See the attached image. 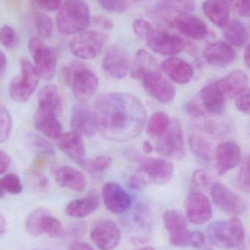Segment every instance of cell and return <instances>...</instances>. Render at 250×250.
<instances>
[{
    "label": "cell",
    "instance_id": "cell-26",
    "mask_svg": "<svg viewBox=\"0 0 250 250\" xmlns=\"http://www.w3.org/2000/svg\"><path fill=\"white\" fill-rule=\"evenodd\" d=\"M101 204V198L96 191L89 192L86 196L74 200L67 204L65 212L69 217L82 218L95 212Z\"/></svg>",
    "mask_w": 250,
    "mask_h": 250
},
{
    "label": "cell",
    "instance_id": "cell-3",
    "mask_svg": "<svg viewBox=\"0 0 250 250\" xmlns=\"http://www.w3.org/2000/svg\"><path fill=\"white\" fill-rule=\"evenodd\" d=\"M62 78L71 87L76 99L85 102L94 96L99 87V79L82 62L71 63L62 70Z\"/></svg>",
    "mask_w": 250,
    "mask_h": 250
},
{
    "label": "cell",
    "instance_id": "cell-12",
    "mask_svg": "<svg viewBox=\"0 0 250 250\" xmlns=\"http://www.w3.org/2000/svg\"><path fill=\"white\" fill-rule=\"evenodd\" d=\"M211 197L214 204L228 214L239 215L246 211V203L242 197L223 184H214L211 187Z\"/></svg>",
    "mask_w": 250,
    "mask_h": 250
},
{
    "label": "cell",
    "instance_id": "cell-59",
    "mask_svg": "<svg viewBox=\"0 0 250 250\" xmlns=\"http://www.w3.org/2000/svg\"><path fill=\"white\" fill-rule=\"evenodd\" d=\"M7 57L3 51L0 50V76L4 74L7 67Z\"/></svg>",
    "mask_w": 250,
    "mask_h": 250
},
{
    "label": "cell",
    "instance_id": "cell-27",
    "mask_svg": "<svg viewBox=\"0 0 250 250\" xmlns=\"http://www.w3.org/2000/svg\"><path fill=\"white\" fill-rule=\"evenodd\" d=\"M56 182L61 188L78 192H83L87 186V180L84 174L70 166H64L57 170Z\"/></svg>",
    "mask_w": 250,
    "mask_h": 250
},
{
    "label": "cell",
    "instance_id": "cell-44",
    "mask_svg": "<svg viewBox=\"0 0 250 250\" xmlns=\"http://www.w3.org/2000/svg\"><path fill=\"white\" fill-rule=\"evenodd\" d=\"M237 185L242 190L250 192V156L242 163L237 176Z\"/></svg>",
    "mask_w": 250,
    "mask_h": 250
},
{
    "label": "cell",
    "instance_id": "cell-33",
    "mask_svg": "<svg viewBox=\"0 0 250 250\" xmlns=\"http://www.w3.org/2000/svg\"><path fill=\"white\" fill-rule=\"evenodd\" d=\"M189 145L193 154L204 162L211 161L213 148L207 138L198 133H192L189 136Z\"/></svg>",
    "mask_w": 250,
    "mask_h": 250
},
{
    "label": "cell",
    "instance_id": "cell-18",
    "mask_svg": "<svg viewBox=\"0 0 250 250\" xmlns=\"http://www.w3.org/2000/svg\"><path fill=\"white\" fill-rule=\"evenodd\" d=\"M185 211L189 221L195 225L208 222L212 216V208L208 198L199 192H192L185 201Z\"/></svg>",
    "mask_w": 250,
    "mask_h": 250
},
{
    "label": "cell",
    "instance_id": "cell-29",
    "mask_svg": "<svg viewBox=\"0 0 250 250\" xmlns=\"http://www.w3.org/2000/svg\"><path fill=\"white\" fill-rule=\"evenodd\" d=\"M34 123L35 128L48 138L58 139L62 134L61 123L55 113L38 108Z\"/></svg>",
    "mask_w": 250,
    "mask_h": 250
},
{
    "label": "cell",
    "instance_id": "cell-36",
    "mask_svg": "<svg viewBox=\"0 0 250 250\" xmlns=\"http://www.w3.org/2000/svg\"><path fill=\"white\" fill-rule=\"evenodd\" d=\"M23 184L20 178L14 173H7L0 179V200L6 194L19 195L23 191Z\"/></svg>",
    "mask_w": 250,
    "mask_h": 250
},
{
    "label": "cell",
    "instance_id": "cell-31",
    "mask_svg": "<svg viewBox=\"0 0 250 250\" xmlns=\"http://www.w3.org/2000/svg\"><path fill=\"white\" fill-rule=\"evenodd\" d=\"M38 108L58 115L62 108V101L58 88L53 84L42 86L38 94Z\"/></svg>",
    "mask_w": 250,
    "mask_h": 250
},
{
    "label": "cell",
    "instance_id": "cell-24",
    "mask_svg": "<svg viewBox=\"0 0 250 250\" xmlns=\"http://www.w3.org/2000/svg\"><path fill=\"white\" fill-rule=\"evenodd\" d=\"M162 69L175 83L185 84L193 77L194 70L191 64L179 57H171L162 63Z\"/></svg>",
    "mask_w": 250,
    "mask_h": 250
},
{
    "label": "cell",
    "instance_id": "cell-52",
    "mask_svg": "<svg viewBox=\"0 0 250 250\" xmlns=\"http://www.w3.org/2000/svg\"><path fill=\"white\" fill-rule=\"evenodd\" d=\"M38 7L48 11H54L60 8L62 0H32Z\"/></svg>",
    "mask_w": 250,
    "mask_h": 250
},
{
    "label": "cell",
    "instance_id": "cell-62",
    "mask_svg": "<svg viewBox=\"0 0 250 250\" xmlns=\"http://www.w3.org/2000/svg\"><path fill=\"white\" fill-rule=\"evenodd\" d=\"M6 222L4 217L0 214V236H2L5 232Z\"/></svg>",
    "mask_w": 250,
    "mask_h": 250
},
{
    "label": "cell",
    "instance_id": "cell-57",
    "mask_svg": "<svg viewBox=\"0 0 250 250\" xmlns=\"http://www.w3.org/2000/svg\"><path fill=\"white\" fill-rule=\"evenodd\" d=\"M68 250H95L90 245L83 242H76L72 244Z\"/></svg>",
    "mask_w": 250,
    "mask_h": 250
},
{
    "label": "cell",
    "instance_id": "cell-39",
    "mask_svg": "<svg viewBox=\"0 0 250 250\" xmlns=\"http://www.w3.org/2000/svg\"><path fill=\"white\" fill-rule=\"evenodd\" d=\"M35 26L37 32L42 38H51L54 32L52 19L45 13H38L35 16Z\"/></svg>",
    "mask_w": 250,
    "mask_h": 250
},
{
    "label": "cell",
    "instance_id": "cell-13",
    "mask_svg": "<svg viewBox=\"0 0 250 250\" xmlns=\"http://www.w3.org/2000/svg\"><path fill=\"white\" fill-rule=\"evenodd\" d=\"M91 240L101 250L115 249L121 240V233L114 222L102 219L95 223L90 233Z\"/></svg>",
    "mask_w": 250,
    "mask_h": 250
},
{
    "label": "cell",
    "instance_id": "cell-42",
    "mask_svg": "<svg viewBox=\"0 0 250 250\" xmlns=\"http://www.w3.org/2000/svg\"><path fill=\"white\" fill-rule=\"evenodd\" d=\"M0 42L7 48H14L19 42V37L17 32L11 26H3L0 29Z\"/></svg>",
    "mask_w": 250,
    "mask_h": 250
},
{
    "label": "cell",
    "instance_id": "cell-14",
    "mask_svg": "<svg viewBox=\"0 0 250 250\" xmlns=\"http://www.w3.org/2000/svg\"><path fill=\"white\" fill-rule=\"evenodd\" d=\"M142 82L146 92L153 99L163 104L173 102L176 96V88L160 71L148 75Z\"/></svg>",
    "mask_w": 250,
    "mask_h": 250
},
{
    "label": "cell",
    "instance_id": "cell-55",
    "mask_svg": "<svg viewBox=\"0 0 250 250\" xmlns=\"http://www.w3.org/2000/svg\"><path fill=\"white\" fill-rule=\"evenodd\" d=\"M11 163L10 156L3 151H0V176L7 171Z\"/></svg>",
    "mask_w": 250,
    "mask_h": 250
},
{
    "label": "cell",
    "instance_id": "cell-53",
    "mask_svg": "<svg viewBox=\"0 0 250 250\" xmlns=\"http://www.w3.org/2000/svg\"><path fill=\"white\" fill-rule=\"evenodd\" d=\"M128 186L134 189H141L146 186V183L143 179L142 176L136 171L129 176L127 182Z\"/></svg>",
    "mask_w": 250,
    "mask_h": 250
},
{
    "label": "cell",
    "instance_id": "cell-10",
    "mask_svg": "<svg viewBox=\"0 0 250 250\" xmlns=\"http://www.w3.org/2000/svg\"><path fill=\"white\" fill-rule=\"evenodd\" d=\"M143 41L153 52L163 56L176 55L183 51L185 46V42L180 37L166 31L157 30L153 26Z\"/></svg>",
    "mask_w": 250,
    "mask_h": 250
},
{
    "label": "cell",
    "instance_id": "cell-6",
    "mask_svg": "<svg viewBox=\"0 0 250 250\" xmlns=\"http://www.w3.org/2000/svg\"><path fill=\"white\" fill-rule=\"evenodd\" d=\"M28 48L33 60L34 66L40 79L51 80L55 76L57 60L55 52L38 37H32Z\"/></svg>",
    "mask_w": 250,
    "mask_h": 250
},
{
    "label": "cell",
    "instance_id": "cell-38",
    "mask_svg": "<svg viewBox=\"0 0 250 250\" xmlns=\"http://www.w3.org/2000/svg\"><path fill=\"white\" fill-rule=\"evenodd\" d=\"M171 10L166 8L161 4L153 6L149 10V16L152 20L160 26H170L172 27L173 23V15L170 13Z\"/></svg>",
    "mask_w": 250,
    "mask_h": 250
},
{
    "label": "cell",
    "instance_id": "cell-51",
    "mask_svg": "<svg viewBox=\"0 0 250 250\" xmlns=\"http://www.w3.org/2000/svg\"><path fill=\"white\" fill-rule=\"evenodd\" d=\"M132 27L135 35L143 41L147 32L152 27V25L144 19H138L134 21Z\"/></svg>",
    "mask_w": 250,
    "mask_h": 250
},
{
    "label": "cell",
    "instance_id": "cell-64",
    "mask_svg": "<svg viewBox=\"0 0 250 250\" xmlns=\"http://www.w3.org/2000/svg\"><path fill=\"white\" fill-rule=\"evenodd\" d=\"M134 2H138V1H144V0H132Z\"/></svg>",
    "mask_w": 250,
    "mask_h": 250
},
{
    "label": "cell",
    "instance_id": "cell-34",
    "mask_svg": "<svg viewBox=\"0 0 250 250\" xmlns=\"http://www.w3.org/2000/svg\"><path fill=\"white\" fill-rule=\"evenodd\" d=\"M170 120L163 111H157L150 117L147 125V133L153 138H160L168 128Z\"/></svg>",
    "mask_w": 250,
    "mask_h": 250
},
{
    "label": "cell",
    "instance_id": "cell-17",
    "mask_svg": "<svg viewBox=\"0 0 250 250\" xmlns=\"http://www.w3.org/2000/svg\"><path fill=\"white\" fill-rule=\"evenodd\" d=\"M102 67L113 79H124L130 69L129 54L121 47H111L104 57Z\"/></svg>",
    "mask_w": 250,
    "mask_h": 250
},
{
    "label": "cell",
    "instance_id": "cell-7",
    "mask_svg": "<svg viewBox=\"0 0 250 250\" xmlns=\"http://www.w3.org/2000/svg\"><path fill=\"white\" fill-rule=\"evenodd\" d=\"M155 149L157 154L166 158L178 160L185 157V135L179 120H170L167 130L157 141Z\"/></svg>",
    "mask_w": 250,
    "mask_h": 250
},
{
    "label": "cell",
    "instance_id": "cell-2",
    "mask_svg": "<svg viewBox=\"0 0 250 250\" xmlns=\"http://www.w3.org/2000/svg\"><path fill=\"white\" fill-rule=\"evenodd\" d=\"M57 29L64 35L83 32L90 24V10L86 0H65L59 8Z\"/></svg>",
    "mask_w": 250,
    "mask_h": 250
},
{
    "label": "cell",
    "instance_id": "cell-41",
    "mask_svg": "<svg viewBox=\"0 0 250 250\" xmlns=\"http://www.w3.org/2000/svg\"><path fill=\"white\" fill-rule=\"evenodd\" d=\"M42 233H46L51 238H56L61 233L62 224L58 219L50 214L49 211L43 216L41 223Z\"/></svg>",
    "mask_w": 250,
    "mask_h": 250
},
{
    "label": "cell",
    "instance_id": "cell-54",
    "mask_svg": "<svg viewBox=\"0 0 250 250\" xmlns=\"http://www.w3.org/2000/svg\"><path fill=\"white\" fill-rule=\"evenodd\" d=\"M94 24L101 29H104V30H109V29H113L114 27V23L111 19L105 16H95L92 19Z\"/></svg>",
    "mask_w": 250,
    "mask_h": 250
},
{
    "label": "cell",
    "instance_id": "cell-15",
    "mask_svg": "<svg viewBox=\"0 0 250 250\" xmlns=\"http://www.w3.org/2000/svg\"><path fill=\"white\" fill-rule=\"evenodd\" d=\"M103 200L108 211L114 214H122L130 208V195L117 182H106L103 187Z\"/></svg>",
    "mask_w": 250,
    "mask_h": 250
},
{
    "label": "cell",
    "instance_id": "cell-63",
    "mask_svg": "<svg viewBox=\"0 0 250 250\" xmlns=\"http://www.w3.org/2000/svg\"><path fill=\"white\" fill-rule=\"evenodd\" d=\"M135 250H155L154 248H150V247H145V248H139Z\"/></svg>",
    "mask_w": 250,
    "mask_h": 250
},
{
    "label": "cell",
    "instance_id": "cell-48",
    "mask_svg": "<svg viewBox=\"0 0 250 250\" xmlns=\"http://www.w3.org/2000/svg\"><path fill=\"white\" fill-rule=\"evenodd\" d=\"M210 178L206 171L198 169L192 173V185L195 188H205L209 185Z\"/></svg>",
    "mask_w": 250,
    "mask_h": 250
},
{
    "label": "cell",
    "instance_id": "cell-23",
    "mask_svg": "<svg viewBox=\"0 0 250 250\" xmlns=\"http://www.w3.org/2000/svg\"><path fill=\"white\" fill-rule=\"evenodd\" d=\"M204 112L211 114L222 113L226 107L227 100L217 86L216 82H211L204 86L198 98Z\"/></svg>",
    "mask_w": 250,
    "mask_h": 250
},
{
    "label": "cell",
    "instance_id": "cell-61",
    "mask_svg": "<svg viewBox=\"0 0 250 250\" xmlns=\"http://www.w3.org/2000/svg\"><path fill=\"white\" fill-rule=\"evenodd\" d=\"M244 60L247 67L250 70V43L247 45L245 48V54H244Z\"/></svg>",
    "mask_w": 250,
    "mask_h": 250
},
{
    "label": "cell",
    "instance_id": "cell-35",
    "mask_svg": "<svg viewBox=\"0 0 250 250\" xmlns=\"http://www.w3.org/2000/svg\"><path fill=\"white\" fill-rule=\"evenodd\" d=\"M26 144L29 149L38 155H53L55 153L54 147L45 138L33 132L26 135Z\"/></svg>",
    "mask_w": 250,
    "mask_h": 250
},
{
    "label": "cell",
    "instance_id": "cell-1",
    "mask_svg": "<svg viewBox=\"0 0 250 250\" xmlns=\"http://www.w3.org/2000/svg\"><path fill=\"white\" fill-rule=\"evenodd\" d=\"M93 111L97 129L104 138L114 142H127L138 138L146 120L141 101L125 92L101 95Z\"/></svg>",
    "mask_w": 250,
    "mask_h": 250
},
{
    "label": "cell",
    "instance_id": "cell-4",
    "mask_svg": "<svg viewBox=\"0 0 250 250\" xmlns=\"http://www.w3.org/2000/svg\"><path fill=\"white\" fill-rule=\"evenodd\" d=\"M207 235L211 245L221 249H239L245 238L243 223L239 219L217 221L208 225Z\"/></svg>",
    "mask_w": 250,
    "mask_h": 250
},
{
    "label": "cell",
    "instance_id": "cell-47",
    "mask_svg": "<svg viewBox=\"0 0 250 250\" xmlns=\"http://www.w3.org/2000/svg\"><path fill=\"white\" fill-rule=\"evenodd\" d=\"M235 105L238 111L245 114H250V89H246L239 92L235 97Z\"/></svg>",
    "mask_w": 250,
    "mask_h": 250
},
{
    "label": "cell",
    "instance_id": "cell-22",
    "mask_svg": "<svg viewBox=\"0 0 250 250\" xmlns=\"http://www.w3.org/2000/svg\"><path fill=\"white\" fill-rule=\"evenodd\" d=\"M204 56L211 65L225 67L234 62L237 54L230 44L218 41L207 45L204 49Z\"/></svg>",
    "mask_w": 250,
    "mask_h": 250
},
{
    "label": "cell",
    "instance_id": "cell-16",
    "mask_svg": "<svg viewBox=\"0 0 250 250\" xmlns=\"http://www.w3.org/2000/svg\"><path fill=\"white\" fill-rule=\"evenodd\" d=\"M70 126L72 131L83 136L91 138L96 133L94 111L88 104L81 102L76 104L72 110L70 117Z\"/></svg>",
    "mask_w": 250,
    "mask_h": 250
},
{
    "label": "cell",
    "instance_id": "cell-60",
    "mask_svg": "<svg viewBox=\"0 0 250 250\" xmlns=\"http://www.w3.org/2000/svg\"><path fill=\"white\" fill-rule=\"evenodd\" d=\"M143 150H144V152L145 153V154H149L154 151V146H153L151 142L146 141H144V144H143Z\"/></svg>",
    "mask_w": 250,
    "mask_h": 250
},
{
    "label": "cell",
    "instance_id": "cell-58",
    "mask_svg": "<svg viewBox=\"0 0 250 250\" xmlns=\"http://www.w3.org/2000/svg\"><path fill=\"white\" fill-rule=\"evenodd\" d=\"M241 15L245 17L250 18V0L242 1Z\"/></svg>",
    "mask_w": 250,
    "mask_h": 250
},
{
    "label": "cell",
    "instance_id": "cell-50",
    "mask_svg": "<svg viewBox=\"0 0 250 250\" xmlns=\"http://www.w3.org/2000/svg\"><path fill=\"white\" fill-rule=\"evenodd\" d=\"M31 181L34 188L38 190H45L48 187V180L46 176L38 171L33 170L30 175Z\"/></svg>",
    "mask_w": 250,
    "mask_h": 250
},
{
    "label": "cell",
    "instance_id": "cell-49",
    "mask_svg": "<svg viewBox=\"0 0 250 250\" xmlns=\"http://www.w3.org/2000/svg\"><path fill=\"white\" fill-rule=\"evenodd\" d=\"M189 245H192L195 249L199 250H213L212 248L207 245L205 236L200 231H193L190 233Z\"/></svg>",
    "mask_w": 250,
    "mask_h": 250
},
{
    "label": "cell",
    "instance_id": "cell-11",
    "mask_svg": "<svg viewBox=\"0 0 250 250\" xmlns=\"http://www.w3.org/2000/svg\"><path fill=\"white\" fill-rule=\"evenodd\" d=\"M163 219L170 244L177 248L188 246L190 232L184 214L178 210H168L164 213Z\"/></svg>",
    "mask_w": 250,
    "mask_h": 250
},
{
    "label": "cell",
    "instance_id": "cell-9",
    "mask_svg": "<svg viewBox=\"0 0 250 250\" xmlns=\"http://www.w3.org/2000/svg\"><path fill=\"white\" fill-rule=\"evenodd\" d=\"M136 172L142 176L146 185H162L171 180L174 166L170 161L154 157H139L137 159Z\"/></svg>",
    "mask_w": 250,
    "mask_h": 250
},
{
    "label": "cell",
    "instance_id": "cell-56",
    "mask_svg": "<svg viewBox=\"0 0 250 250\" xmlns=\"http://www.w3.org/2000/svg\"><path fill=\"white\" fill-rule=\"evenodd\" d=\"M230 7V10H233L235 13L241 15L242 1L243 0H226Z\"/></svg>",
    "mask_w": 250,
    "mask_h": 250
},
{
    "label": "cell",
    "instance_id": "cell-8",
    "mask_svg": "<svg viewBox=\"0 0 250 250\" xmlns=\"http://www.w3.org/2000/svg\"><path fill=\"white\" fill-rule=\"evenodd\" d=\"M107 41L108 37L102 32L83 31L70 41L69 48L75 57L81 60H92L102 52Z\"/></svg>",
    "mask_w": 250,
    "mask_h": 250
},
{
    "label": "cell",
    "instance_id": "cell-5",
    "mask_svg": "<svg viewBox=\"0 0 250 250\" xmlns=\"http://www.w3.org/2000/svg\"><path fill=\"white\" fill-rule=\"evenodd\" d=\"M19 75L9 85V96L15 102L25 103L29 101L38 88L40 78L35 66L29 60L22 59Z\"/></svg>",
    "mask_w": 250,
    "mask_h": 250
},
{
    "label": "cell",
    "instance_id": "cell-45",
    "mask_svg": "<svg viewBox=\"0 0 250 250\" xmlns=\"http://www.w3.org/2000/svg\"><path fill=\"white\" fill-rule=\"evenodd\" d=\"M112 164V159L107 155H101L87 161L86 167L95 173H101L109 168Z\"/></svg>",
    "mask_w": 250,
    "mask_h": 250
},
{
    "label": "cell",
    "instance_id": "cell-46",
    "mask_svg": "<svg viewBox=\"0 0 250 250\" xmlns=\"http://www.w3.org/2000/svg\"><path fill=\"white\" fill-rule=\"evenodd\" d=\"M101 7L112 13H123L127 8V0H96Z\"/></svg>",
    "mask_w": 250,
    "mask_h": 250
},
{
    "label": "cell",
    "instance_id": "cell-20",
    "mask_svg": "<svg viewBox=\"0 0 250 250\" xmlns=\"http://www.w3.org/2000/svg\"><path fill=\"white\" fill-rule=\"evenodd\" d=\"M59 148L81 167H86V149L82 135L76 132H66L58 138Z\"/></svg>",
    "mask_w": 250,
    "mask_h": 250
},
{
    "label": "cell",
    "instance_id": "cell-32",
    "mask_svg": "<svg viewBox=\"0 0 250 250\" xmlns=\"http://www.w3.org/2000/svg\"><path fill=\"white\" fill-rule=\"evenodd\" d=\"M223 35L228 43L232 46L242 47L248 42L250 33L242 22L239 21H229L224 28Z\"/></svg>",
    "mask_w": 250,
    "mask_h": 250
},
{
    "label": "cell",
    "instance_id": "cell-25",
    "mask_svg": "<svg viewBox=\"0 0 250 250\" xmlns=\"http://www.w3.org/2000/svg\"><path fill=\"white\" fill-rule=\"evenodd\" d=\"M215 82L226 99L229 100L248 88L249 78L245 72L236 70Z\"/></svg>",
    "mask_w": 250,
    "mask_h": 250
},
{
    "label": "cell",
    "instance_id": "cell-37",
    "mask_svg": "<svg viewBox=\"0 0 250 250\" xmlns=\"http://www.w3.org/2000/svg\"><path fill=\"white\" fill-rule=\"evenodd\" d=\"M48 211H49L46 208L41 207V208L33 210L28 215L26 222H25V226H26V230L29 234L36 236V237L42 234V230H41L42 219Z\"/></svg>",
    "mask_w": 250,
    "mask_h": 250
},
{
    "label": "cell",
    "instance_id": "cell-40",
    "mask_svg": "<svg viewBox=\"0 0 250 250\" xmlns=\"http://www.w3.org/2000/svg\"><path fill=\"white\" fill-rule=\"evenodd\" d=\"M160 4L179 14H187L193 11L195 0H159Z\"/></svg>",
    "mask_w": 250,
    "mask_h": 250
},
{
    "label": "cell",
    "instance_id": "cell-19",
    "mask_svg": "<svg viewBox=\"0 0 250 250\" xmlns=\"http://www.w3.org/2000/svg\"><path fill=\"white\" fill-rule=\"evenodd\" d=\"M242 152L236 143L226 141L217 146L214 153L215 167L220 175L226 174L240 163Z\"/></svg>",
    "mask_w": 250,
    "mask_h": 250
},
{
    "label": "cell",
    "instance_id": "cell-21",
    "mask_svg": "<svg viewBox=\"0 0 250 250\" xmlns=\"http://www.w3.org/2000/svg\"><path fill=\"white\" fill-rule=\"evenodd\" d=\"M172 27L182 35L198 41L205 39L208 35V27L204 21L189 13L175 16Z\"/></svg>",
    "mask_w": 250,
    "mask_h": 250
},
{
    "label": "cell",
    "instance_id": "cell-28",
    "mask_svg": "<svg viewBox=\"0 0 250 250\" xmlns=\"http://www.w3.org/2000/svg\"><path fill=\"white\" fill-rule=\"evenodd\" d=\"M155 59L144 49L138 51L130 64L129 73L132 79L142 81L146 76L154 72L160 71Z\"/></svg>",
    "mask_w": 250,
    "mask_h": 250
},
{
    "label": "cell",
    "instance_id": "cell-43",
    "mask_svg": "<svg viewBox=\"0 0 250 250\" xmlns=\"http://www.w3.org/2000/svg\"><path fill=\"white\" fill-rule=\"evenodd\" d=\"M11 129V116L4 106L0 105V144L8 139Z\"/></svg>",
    "mask_w": 250,
    "mask_h": 250
},
{
    "label": "cell",
    "instance_id": "cell-30",
    "mask_svg": "<svg viewBox=\"0 0 250 250\" xmlns=\"http://www.w3.org/2000/svg\"><path fill=\"white\" fill-rule=\"evenodd\" d=\"M202 7L204 15L217 27L224 29L230 21V8L226 0H206Z\"/></svg>",
    "mask_w": 250,
    "mask_h": 250
}]
</instances>
